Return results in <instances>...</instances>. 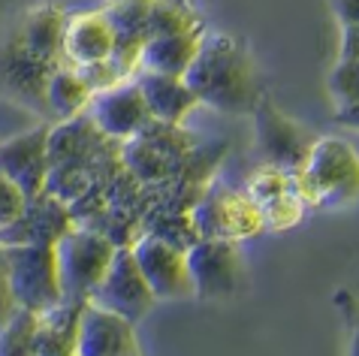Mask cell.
Wrapping results in <instances>:
<instances>
[{
  "mask_svg": "<svg viewBox=\"0 0 359 356\" xmlns=\"http://www.w3.org/2000/svg\"><path fill=\"white\" fill-rule=\"evenodd\" d=\"M191 272L194 296L199 299H226L238 293L245 281V263L236 242L226 239H196L184 251Z\"/></svg>",
  "mask_w": 359,
  "mask_h": 356,
  "instance_id": "cell-10",
  "label": "cell"
},
{
  "mask_svg": "<svg viewBox=\"0 0 359 356\" xmlns=\"http://www.w3.org/2000/svg\"><path fill=\"white\" fill-rule=\"evenodd\" d=\"M305 205H344L359 196V154L338 136H317L302 172H293Z\"/></svg>",
  "mask_w": 359,
  "mask_h": 356,
  "instance_id": "cell-4",
  "label": "cell"
},
{
  "mask_svg": "<svg viewBox=\"0 0 359 356\" xmlns=\"http://www.w3.org/2000/svg\"><path fill=\"white\" fill-rule=\"evenodd\" d=\"M130 251L139 263V272L151 287L154 299H187L194 296L191 272H187V256L182 248L163 242L161 235L151 233H139Z\"/></svg>",
  "mask_w": 359,
  "mask_h": 356,
  "instance_id": "cell-12",
  "label": "cell"
},
{
  "mask_svg": "<svg viewBox=\"0 0 359 356\" xmlns=\"http://www.w3.org/2000/svg\"><path fill=\"white\" fill-rule=\"evenodd\" d=\"M69 226H76L69 205L55 193L39 191L27 196L13 221L0 226V245H55Z\"/></svg>",
  "mask_w": 359,
  "mask_h": 356,
  "instance_id": "cell-14",
  "label": "cell"
},
{
  "mask_svg": "<svg viewBox=\"0 0 359 356\" xmlns=\"http://www.w3.org/2000/svg\"><path fill=\"white\" fill-rule=\"evenodd\" d=\"M329 9L341 27H359V0H329Z\"/></svg>",
  "mask_w": 359,
  "mask_h": 356,
  "instance_id": "cell-31",
  "label": "cell"
},
{
  "mask_svg": "<svg viewBox=\"0 0 359 356\" xmlns=\"http://www.w3.org/2000/svg\"><path fill=\"white\" fill-rule=\"evenodd\" d=\"M184 82L203 106L217 112L238 115L251 112L260 100V78L248 57L245 46L229 34H203L191 67L184 70Z\"/></svg>",
  "mask_w": 359,
  "mask_h": 356,
  "instance_id": "cell-2",
  "label": "cell"
},
{
  "mask_svg": "<svg viewBox=\"0 0 359 356\" xmlns=\"http://www.w3.org/2000/svg\"><path fill=\"white\" fill-rule=\"evenodd\" d=\"M254 112V136H257V154L263 166H275L281 172H302V166L311 154V145L317 136L305 124L284 115L272 100L260 97Z\"/></svg>",
  "mask_w": 359,
  "mask_h": 356,
  "instance_id": "cell-9",
  "label": "cell"
},
{
  "mask_svg": "<svg viewBox=\"0 0 359 356\" xmlns=\"http://www.w3.org/2000/svg\"><path fill=\"white\" fill-rule=\"evenodd\" d=\"M76 353L79 356H133L139 353L136 323L88 299L82 305V314H79Z\"/></svg>",
  "mask_w": 359,
  "mask_h": 356,
  "instance_id": "cell-15",
  "label": "cell"
},
{
  "mask_svg": "<svg viewBox=\"0 0 359 356\" xmlns=\"http://www.w3.org/2000/svg\"><path fill=\"white\" fill-rule=\"evenodd\" d=\"M335 124L359 130V103H347V106H335Z\"/></svg>",
  "mask_w": 359,
  "mask_h": 356,
  "instance_id": "cell-34",
  "label": "cell"
},
{
  "mask_svg": "<svg viewBox=\"0 0 359 356\" xmlns=\"http://www.w3.org/2000/svg\"><path fill=\"white\" fill-rule=\"evenodd\" d=\"M52 70V64L34 57L15 36L0 43V94L4 97L46 112V82Z\"/></svg>",
  "mask_w": 359,
  "mask_h": 356,
  "instance_id": "cell-17",
  "label": "cell"
},
{
  "mask_svg": "<svg viewBox=\"0 0 359 356\" xmlns=\"http://www.w3.org/2000/svg\"><path fill=\"white\" fill-rule=\"evenodd\" d=\"M91 94H94V88L88 85V78L76 67L61 64V67H55L46 82V112L55 115L57 121L73 118L79 112H85Z\"/></svg>",
  "mask_w": 359,
  "mask_h": 356,
  "instance_id": "cell-25",
  "label": "cell"
},
{
  "mask_svg": "<svg viewBox=\"0 0 359 356\" xmlns=\"http://www.w3.org/2000/svg\"><path fill=\"white\" fill-rule=\"evenodd\" d=\"M338 57H341V61H359V27H341Z\"/></svg>",
  "mask_w": 359,
  "mask_h": 356,
  "instance_id": "cell-33",
  "label": "cell"
},
{
  "mask_svg": "<svg viewBox=\"0 0 359 356\" xmlns=\"http://www.w3.org/2000/svg\"><path fill=\"white\" fill-rule=\"evenodd\" d=\"M15 308H18V302H15V296H13V287H9L4 263H0V329H4L6 320L15 314Z\"/></svg>",
  "mask_w": 359,
  "mask_h": 356,
  "instance_id": "cell-32",
  "label": "cell"
},
{
  "mask_svg": "<svg viewBox=\"0 0 359 356\" xmlns=\"http://www.w3.org/2000/svg\"><path fill=\"white\" fill-rule=\"evenodd\" d=\"M0 172L25 196L46 191L48 178V127H34L0 142Z\"/></svg>",
  "mask_w": 359,
  "mask_h": 356,
  "instance_id": "cell-16",
  "label": "cell"
},
{
  "mask_svg": "<svg viewBox=\"0 0 359 356\" xmlns=\"http://www.w3.org/2000/svg\"><path fill=\"white\" fill-rule=\"evenodd\" d=\"M115 245L88 226H69V230L55 242V260H57V278H61L64 299L88 302L94 287L106 275L112 263Z\"/></svg>",
  "mask_w": 359,
  "mask_h": 356,
  "instance_id": "cell-7",
  "label": "cell"
},
{
  "mask_svg": "<svg viewBox=\"0 0 359 356\" xmlns=\"http://www.w3.org/2000/svg\"><path fill=\"white\" fill-rule=\"evenodd\" d=\"M203 34H172V36H151L145 39L136 70H154L169 76H184L191 67Z\"/></svg>",
  "mask_w": 359,
  "mask_h": 356,
  "instance_id": "cell-24",
  "label": "cell"
},
{
  "mask_svg": "<svg viewBox=\"0 0 359 356\" xmlns=\"http://www.w3.org/2000/svg\"><path fill=\"white\" fill-rule=\"evenodd\" d=\"M25 200H27V196L18 191V187L9 182L4 172H0V226H6L18 212H22Z\"/></svg>",
  "mask_w": 359,
  "mask_h": 356,
  "instance_id": "cell-30",
  "label": "cell"
},
{
  "mask_svg": "<svg viewBox=\"0 0 359 356\" xmlns=\"http://www.w3.org/2000/svg\"><path fill=\"white\" fill-rule=\"evenodd\" d=\"M245 191L260 209L263 226H272V230H287V226L299 224L305 212V203L296 193L293 175L275 170V166H263L257 175H251Z\"/></svg>",
  "mask_w": 359,
  "mask_h": 356,
  "instance_id": "cell-18",
  "label": "cell"
},
{
  "mask_svg": "<svg viewBox=\"0 0 359 356\" xmlns=\"http://www.w3.org/2000/svg\"><path fill=\"white\" fill-rule=\"evenodd\" d=\"M115 166H121V142L106 136L85 112L48 127L46 191L57 200L73 203Z\"/></svg>",
  "mask_w": 359,
  "mask_h": 356,
  "instance_id": "cell-1",
  "label": "cell"
},
{
  "mask_svg": "<svg viewBox=\"0 0 359 356\" xmlns=\"http://www.w3.org/2000/svg\"><path fill=\"white\" fill-rule=\"evenodd\" d=\"M199 239H226L242 242L263 230V214L248 196V191H233L226 184H205L191 209Z\"/></svg>",
  "mask_w": 359,
  "mask_h": 356,
  "instance_id": "cell-8",
  "label": "cell"
},
{
  "mask_svg": "<svg viewBox=\"0 0 359 356\" xmlns=\"http://www.w3.org/2000/svg\"><path fill=\"white\" fill-rule=\"evenodd\" d=\"M0 263L6 269L18 308L43 314L64 299L55 245H0Z\"/></svg>",
  "mask_w": 359,
  "mask_h": 356,
  "instance_id": "cell-6",
  "label": "cell"
},
{
  "mask_svg": "<svg viewBox=\"0 0 359 356\" xmlns=\"http://www.w3.org/2000/svg\"><path fill=\"white\" fill-rule=\"evenodd\" d=\"M67 205L79 226L106 235L115 248H121V245H133L139 230H142L145 187L121 163Z\"/></svg>",
  "mask_w": 359,
  "mask_h": 356,
  "instance_id": "cell-3",
  "label": "cell"
},
{
  "mask_svg": "<svg viewBox=\"0 0 359 356\" xmlns=\"http://www.w3.org/2000/svg\"><path fill=\"white\" fill-rule=\"evenodd\" d=\"M172 34H205V22L191 0H151L145 39Z\"/></svg>",
  "mask_w": 359,
  "mask_h": 356,
  "instance_id": "cell-26",
  "label": "cell"
},
{
  "mask_svg": "<svg viewBox=\"0 0 359 356\" xmlns=\"http://www.w3.org/2000/svg\"><path fill=\"white\" fill-rule=\"evenodd\" d=\"M112 27H109L103 9L94 13H79L67 18L64 31V64L69 67H88L112 57Z\"/></svg>",
  "mask_w": 359,
  "mask_h": 356,
  "instance_id": "cell-20",
  "label": "cell"
},
{
  "mask_svg": "<svg viewBox=\"0 0 359 356\" xmlns=\"http://www.w3.org/2000/svg\"><path fill=\"white\" fill-rule=\"evenodd\" d=\"M139 233L161 235L163 242L175 245V248H182V251H187L199 239L191 212H145L142 230Z\"/></svg>",
  "mask_w": 359,
  "mask_h": 356,
  "instance_id": "cell-27",
  "label": "cell"
},
{
  "mask_svg": "<svg viewBox=\"0 0 359 356\" xmlns=\"http://www.w3.org/2000/svg\"><path fill=\"white\" fill-rule=\"evenodd\" d=\"M67 13L55 4L34 6L22 18V25L13 31V36L39 61L61 67L64 64V31H67Z\"/></svg>",
  "mask_w": 359,
  "mask_h": 356,
  "instance_id": "cell-21",
  "label": "cell"
},
{
  "mask_svg": "<svg viewBox=\"0 0 359 356\" xmlns=\"http://www.w3.org/2000/svg\"><path fill=\"white\" fill-rule=\"evenodd\" d=\"M91 302L103 305V308L121 314V317L133 320V323H139L157 305L151 287H148L142 272H139V263L130 251V245L115 248L106 275L100 278V284L91 293Z\"/></svg>",
  "mask_w": 359,
  "mask_h": 356,
  "instance_id": "cell-11",
  "label": "cell"
},
{
  "mask_svg": "<svg viewBox=\"0 0 359 356\" xmlns=\"http://www.w3.org/2000/svg\"><path fill=\"white\" fill-rule=\"evenodd\" d=\"M329 97L335 106H347V103H359V61H341L329 70Z\"/></svg>",
  "mask_w": 359,
  "mask_h": 356,
  "instance_id": "cell-29",
  "label": "cell"
},
{
  "mask_svg": "<svg viewBox=\"0 0 359 356\" xmlns=\"http://www.w3.org/2000/svg\"><path fill=\"white\" fill-rule=\"evenodd\" d=\"M85 115L91 118L106 136H112L118 142L130 139L136 130H142V127L151 121L148 103H145L142 91H139V85L133 82V76L94 91L85 106Z\"/></svg>",
  "mask_w": 359,
  "mask_h": 356,
  "instance_id": "cell-13",
  "label": "cell"
},
{
  "mask_svg": "<svg viewBox=\"0 0 359 356\" xmlns=\"http://www.w3.org/2000/svg\"><path fill=\"white\" fill-rule=\"evenodd\" d=\"M133 82L139 85L148 112L151 118L161 121H172V124H184V118L191 115V109L199 106L194 91L187 88L182 76H169V73H154V70H136Z\"/></svg>",
  "mask_w": 359,
  "mask_h": 356,
  "instance_id": "cell-22",
  "label": "cell"
},
{
  "mask_svg": "<svg viewBox=\"0 0 359 356\" xmlns=\"http://www.w3.org/2000/svg\"><path fill=\"white\" fill-rule=\"evenodd\" d=\"M351 353H356L359 356V326L353 329V341H351Z\"/></svg>",
  "mask_w": 359,
  "mask_h": 356,
  "instance_id": "cell-35",
  "label": "cell"
},
{
  "mask_svg": "<svg viewBox=\"0 0 359 356\" xmlns=\"http://www.w3.org/2000/svg\"><path fill=\"white\" fill-rule=\"evenodd\" d=\"M148 6H151V0H109L103 6V15L115 36L109 61H112V67L124 78L133 76L139 67V55H142V46H145Z\"/></svg>",
  "mask_w": 359,
  "mask_h": 356,
  "instance_id": "cell-19",
  "label": "cell"
},
{
  "mask_svg": "<svg viewBox=\"0 0 359 356\" xmlns=\"http://www.w3.org/2000/svg\"><path fill=\"white\" fill-rule=\"evenodd\" d=\"M39 314L31 308H15V314L0 329V356H31Z\"/></svg>",
  "mask_w": 359,
  "mask_h": 356,
  "instance_id": "cell-28",
  "label": "cell"
},
{
  "mask_svg": "<svg viewBox=\"0 0 359 356\" xmlns=\"http://www.w3.org/2000/svg\"><path fill=\"white\" fill-rule=\"evenodd\" d=\"M196 145L199 139L182 124L151 118L142 130L121 142V163L139 184H154L182 170Z\"/></svg>",
  "mask_w": 359,
  "mask_h": 356,
  "instance_id": "cell-5",
  "label": "cell"
},
{
  "mask_svg": "<svg viewBox=\"0 0 359 356\" xmlns=\"http://www.w3.org/2000/svg\"><path fill=\"white\" fill-rule=\"evenodd\" d=\"M82 305L85 302H79V299H61L55 308L39 314L31 356H69V353H76V332H79Z\"/></svg>",
  "mask_w": 359,
  "mask_h": 356,
  "instance_id": "cell-23",
  "label": "cell"
}]
</instances>
